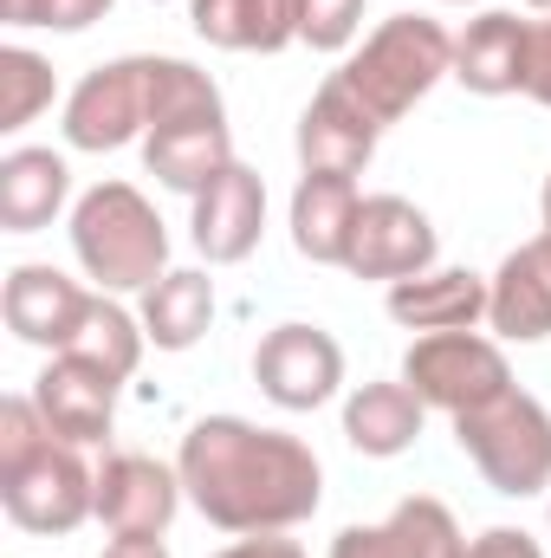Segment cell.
<instances>
[{
  "label": "cell",
  "mask_w": 551,
  "mask_h": 558,
  "mask_svg": "<svg viewBox=\"0 0 551 558\" xmlns=\"http://www.w3.org/2000/svg\"><path fill=\"white\" fill-rule=\"evenodd\" d=\"M175 474L188 507L215 533H292L325 507V461L311 441L267 428L247 416H201L188 422L175 448Z\"/></svg>",
  "instance_id": "1"
},
{
  "label": "cell",
  "mask_w": 551,
  "mask_h": 558,
  "mask_svg": "<svg viewBox=\"0 0 551 558\" xmlns=\"http://www.w3.org/2000/svg\"><path fill=\"white\" fill-rule=\"evenodd\" d=\"M175 118H228L221 85H215L201 65H188V59L131 52V59L91 65V72L65 92L59 131H65V149L105 156V149L143 143L156 124H175Z\"/></svg>",
  "instance_id": "2"
},
{
  "label": "cell",
  "mask_w": 551,
  "mask_h": 558,
  "mask_svg": "<svg viewBox=\"0 0 551 558\" xmlns=\"http://www.w3.org/2000/svg\"><path fill=\"white\" fill-rule=\"evenodd\" d=\"M72 260L85 267V279L98 292H149L156 279L169 274V228L156 215V202L143 195L137 182H98L72 202Z\"/></svg>",
  "instance_id": "3"
},
{
  "label": "cell",
  "mask_w": 551,
  "mask_h": 558,
  "mask_svg": "<svg viewBox=\"0 0 551 558\" xmlns=\"http://www.w3.org/2000/svg\"><path fill=\"white\" fill-rule=\"evenodd\" d=\"M338 78L390 131V124L409 118L441 78H454V33L441 20H428V13H390L364 46H351V59L338 65Z\"/></svg>",
  "instance_id": "4"
},
{
  "label": "cell",
  "mask_w": 551,
  "mask_h": 558,
  "mask_svg": "<svg viewBox=\"0 0 551 558\" xmlns=\"http://www.w3.org/2000/svg\"><path fill=\"white\" fill-rule=\"evenodd\" d=\"M454 441L461 454L480 468V481L506 500H532L551 494V410L532 390H506L487 410L454 416Z\"/></svg>",
  "instance_id": "5"
},
{
  "label": "cell",
  "mask_w": 551,
  "mask_h": 558,
  "mask_svg": "<svg viewBox=\"0 0 551 558\" xmlns=\"http://www.w3.org/2000/svg\"><path fill=\"white\" fill-rule=\"evenodd\" d=\"M0 507L33 539H72L85 520H98V468L72 441H46L33 461L0 474Z\"/></svg>",
  "instance_id": "6"
},
{
  "label": "cell",
  "mask_w": 551,
  "mask_h": 558,
  "mask_svg": "<svg viewBox=\"0 0 551 558\" xmlns=\"http://www.w3.org/2000/svg\"><path fill=\"white\" fill-rule=\"evenodd\" d=\"M403 384L428 410H441L454 422L467 410H487L493 397H506L513 390V364L480 331H421L403 351Z\"/></svg>",
  "instance_id": "7"
},
{
  "label": "cell",
  "mask_w": 551,
  "mask_h": 558,
  "mask_svg": "<svg viewBox=\"0 0 551 558\" xmlns=\"http://www.w3.org/2000/svg\"><path fill=\"white\" fill-rule=\"evenodd\" d=\"M254 384L285 416H311L344 390V344L325 325H273L254 351Z\"/></svg>",
  "instance_id": "8"
},
{
  "label": "cell",
  "mask_w": 551,
  "mask_h": 558,
  "mask_svg": "<svg viewBox=\"0 0 551 558\" xmlns=\"http://www.w3.org/2000/svg\"><path fill=\"white\" fill-rule=\"evenodd\" d=\"M182 474L175 461H156L137 448H111L98 461V526L111 539H162L182 513Z\"/></svg>",
  "instance_id": "9"
},
{
  "label": "cell",
  "mask_w": 551,
  "mask_h": 558,
  "mask_svg": "<svg viewBox=\"0 0 551 558\" xmlns=\"http://www.w3.org/2000/svg\"><path fill=\"white\" fill-rule=\"evenodd\" d=\"M441 254V234L434 221L415 208L409 195H364L357 208V228H351V254H344V274L351 279H415L434 267Z\"/></svg>",
  "instance_id": "10"
},
{
  "label": "cell",
  "mask_w": 551,
  "mask_h": 558,
  "mask_svg": "<svg viewBox=\"0 0 551 558\" xmlns=\"http://www.w3.org/2000/svg\"><path fill=\"white\" fill-rule=\"evenodd\" d=\"M118 390H124V377L91 364V357H78V351H52L46 371L33 377V403H39L46 428L59 441H72V448H105L111 441Z\"/></svg>",
  "instance_id": "11"
},
{
  "label": "cell",
  "mask_w": 551,
  "mask_h": 558,
  "mask_svg": "<svg viewBox=\"0 0 551 558\" xmlns=\"http://www.w3.org/2000/svg\"><path fill=\"white\" fill-rule=\"evenodd\" d=\"M91 299L98 292H85L72 274H59L46 260H26V267H13L7 286H0V318L33 351H72V338L85 331Z\"/></svg>",
  "instance_id": "12"
},
{
  "label": "cell",
  "mask_w": 551,
  "mask_h": 558,
  "mask_svg": "<svg viewBox=\"0 0 551 558\" xmlns=\"http://www.w3.org/2000/svg\"><path fill=\"white\" fill-rule=\"evenodd\" d=\"M260 234H267V182H260L254 162H234L195 195L188 241L208 267H241L260 247Z\"/></svg>",
  "instance_id": "13"
},
{
  "label": "cell",
  "mask_w": 551,
  "mask_h": 558,
  "mask_svg": "<svg viewBox=\"0 0 551 558\" xmlns=\"http://www.w3.org/2000/svg\"><path fill=\"white\" fill-rule=\"evenodd\" d=\"M298 175H364L370 169V156H377V143H383V124L344 92V78L331 72L325 85H318V98L305 105V118H298Z\"/></svg>",
  "instance_id": "14"
},
{
  "label": "cell",
  "mask_w": 551,
  "mask_h": 558,
  "mask_svg": "<svg viewBox=\"0 0 551 558\" xmlns=\"http://www.w3.org/2000/svg\"><path fill=\"white\" fill-rule=\"evenodd\" d=\"M532 78V20L487 7L480 20H467V33H454V85L474 98H526Z\"/></svg>",
  "instance_id": "15"
},
{
  "label": "cell",
  "mask_w": 551,
  "mask_h": 558,
  "mask_svg": "<svg viewBox=\"0 0 551 558\" xmlns=\"http://www.w3.org/2000/svg\"><path fill=\"white\" fill-rule=\"evenodd\" d=\"M454 553H461V520L448 513V500L409 494V500H396L390 520L344 526L325 558H454Z\"/></svg>",
  "instance_id": "16"
},
{
  "label": "cell",
  "mask_w": 551,
  "mask_h": 558,
  "mask_svg": "<svg viewBox=\"0 0 551 558\" xmlns=\"http://www.w3.org/2000/svg\"><path fill=\"white\" fill-rule=\"evenodd\" d=\"M487 325L500 344H546L551 338V254L546 241L513 247L487 274Z\"/></svg>",
  "instance_id": "17"
},
{
  "label": "cell",
  "mask_w": 551,
  "mask_h": 558,
  "mask_svg": "<svg viewBox=\"0 0 551 558\" xmlns=\"http://www.w3.org/2000/svg\"><path fill=\"white\" fill-rule=\"evenodd\" d=\"M72 208V162L46 143H13L0 156V234H39Z\"/></svg>",
  "instance_id": "18"
},
{
  "label": "cell",
  "mask_w": 551,
  "mask_h": 558,
  "mask_svg": "<svg viewBox=\"0 0 551 558\" xmlns=\"http://www.w3.org/2000/svg\"><path fill=\"white\" fill-rule=\"evenodd\" d=\"M143 162H149V175L162 182V189H175V195H201L221 169H234L241 156H234V131H228V118H175V124H156L149 137H143Z\"/></svg>",
  "instance_id": "19"
},
{
  "label": "cell",
  "mask_w": 551,
  "mask_h": 558,
  "mask_svg": "<svg viewBox=\"0 0 551 558\" xmlns=\"http://www.w3.org/2000/svg\"><path fill=\"white\" fill-rule=\"evenodd\" d=\"M357 208H364L357 175H298L292 208H285V228H292L298 260H311V267H344Z\"/></svg>",
  "instance_id": "20"
},
{
  "label": "cell",
  "mask_w": 551,
  "mask_h": 558,
  "mask_svg": "<svg viewBox=\"0 0 551 558\" xmlns=\"http://www.w3.org/2000/svg\"><path fill=\"white\" fill-rule=\"evenodd\" d=\"M390 318L403 331H480L487 325V274H467V267H428L415 279L390 286Z\"/></svg>",
  "instance_id": "21"
},
{
  "label": "cell",
  "mask_w": 551,
  "mask_h": 558,
  "mask_svg": "<svg viewBox=\"0 0 551 558\" xmlns=\"http://www.w3.org/2000/svg\"><path fill=\"white\" fill-rule=\"evenodd\" d=\"M421 428H428V403L415 397L403 377L396 384H357L344 397V441L357 454H370V461L409 454L415 441H421Z\"/></svg>",
  "instance_id": "22"
},
{
  "label": "cell",
  "mask_w": 551,
  "mask_h": 558,
  "mask_svg": "<svg viewBox=\"0 0 551 558\" xmlns=\"http://www.w3.org/2000/svg\"><path fill=\"white\" fill-rule=\"evenodd\" d=\"M143 338L156 351H195L215 325V279L201 267H169L143 292Z\"/></svg>",
  "instance_id": "23"
},
{
  "label": "cell",
  "mask_w": 551,
  "mask_h": 558,
  "mask_svg": "<svg viewBox=\"0 0 551 558\" xmlns=\"http://www.w3.org/2000/svg\"><path fill=\"white\" fill-rule=\"evenodd\" d=\"M188 20L221 52H285L298 39V0H188Z\"/></svg>",
  "instance_id": "24"
},
{
  "label": "cell",
  "mask_w": 551,
  "mask_h": 558,
  "mask_svg": "<svg viewBox=\"0 0 551 558\" xmlns=\"http://www.w3.org/2000/svg\"><path fill=\"white\" fill-rule=\"evenodd\" d=\"M143 318H131L111 292H98L91 299V312H85V331L72 338V351L78 357H91V364H105V371H118L124 384L137 377V364H143Z\"/></svg>",
  "instance_id": "25"
},
{
  "label": "cell",
  "mask_w": 551,
  "mask_h": 558,
  "mask_svg": "<svg viewBox=\"0 0 551 558\" xmlns=\"http://www.w3.org/2000/svg\"><path fill=\"white\" fill-rule=\"evenodd\" d=\"M52 59H39L33 46H0V131H26L52 105Z\"/></svg>",
  "instance_id": "26"
},
{
  "label": "cell",
  "mask_w": 551,
  "mask_h": 558,
  "mask_svg": "<svg viewBox=\"0 0 551 558\" xmlns=\"http://www.w3.org/2000/svg\"><path fill=\"white\" fill-rule=\"evenodd\" d=\"M370 0H298V46L311 52H351L364 33Z\"/></svg>",
  "instance_id": "27"
},
{
  "label": "cell",
  "mask_w": 551,
  "mask_h": 558,
  "mask_svg": "<svg viewBox=\"0 0 551 558\" xmlns=\"http://www.w3.org/2000/svg\"><path fill=\"white\" fill-rule=\"evenodd\" d=\"M111 13V0H0L7 26H46V33H85Z\"/></svg>",
  "instance_id": "28"
},
{
  "label": "cell",
  "mask_w": 551,
  "mask_h": 558,
  "mask_svg": "<svg viewBox=\"0 0 551 558\" xmlns=\"http://www.w3.org/2000/svg\"><path fill=\"white\" fill-rule=\"evenodd\" d=\"M46 441H59V435L46 428V416H39L33 397H7V403H0V474L20 468V461H33Z\"/></svg>",
  "instance_id": "29"
},
{
  "label": "cell",
  "mask_w": 551,
  "mask_h": 558,
  "mask_svg": "<svg viewBox=\"0 0 551 558\" xmlns=\"http://www.w3.org/2000/svg\"><path fill=\"white\" fill-rule=\"evenodd\" d=\"M454 558H546V546H539L526 526H487V533L461 539V553Z\"/></svg>",
  "instance_id": "30"
},
{
  "label": "cell",
  "mask_w": 551,
  "mask_h": 558,
  "mask_svg": "<svg viewBox=\"0 0 551 558\" xmlns=\"http://www.w3.org/2000/svg\"><path fill=\"white\" fill-rule=\"evenodd\" d=\"M208 558H311L292 533H247V539H234V546H221V553Z\"/></svg>",
  "instance_id": "31"
},
{
  "label": "cell",
  "mask_w": 551,
  "mask_h": 558,
  "mask_svg": "<svg viewBox=\"0 0 551 558\" xmlns=\"http://www.w3.org/2000/svg\"><path fill=\"white\" fill-rule=\"evenodd\" d=\"M526 98L551 111V20H532V78H526Z\"/></svg>",
  "instance_id": "32"
},
{
  "label": "cell",
  "mask_w": 551,
  "mask_h": 558,
  "mask_svg": "<svg viewBox=\"0 0 551 558\" xmlns=\"http://www.w3.org/2000/svg\"><path fill=\"white\" fill-rule=\"evenodd\" d=\"M105 558H169V546L162 539H111Z\"/></svg>",
  "instance_id": "33"
},
{
  "label": "cell",
  "mask_w": 551,
  "mask_h": 558,
  "mask_svg": "<svg viewBox=\"0 0 551 558\" xmlns=\"http://www.w3.org/2000/svg\"><path fill=\"white\" fill-rule=\"evenodd\" d=\"M539 215H546V234L539 241H546V254H551V175H546V189H539Z\"/></svg>",
  "instance_id": "34"
},
{
  "label": "cell",
  "mask_w": 551,
  "mask_h": 558,
  "mask_svg": "<svg viewBox=\"0 0 551 558\" xmlns=\"http://www.w3.org/2000/svg\"><path fill=\"white\" fill-rule=\"evenodd\" d=\"M526 7H539V13H551V0H526Z\"/></svg>",
  "instance_id": "35"
},
{
  "label": "cell",
  "mask_w": 551,
  "mask_h": 558,
  "mask_svg": "<svg viewBox=\"0 0 551 558\" xmlns=\"http://www.w3.org/2000/svg\"><path fill=\"white\" fill-rule=\"evenodd\" d=\"M448 7H474V0H448Z\"/></svg>",
  "instance_id": "36"
}]
</instances>
